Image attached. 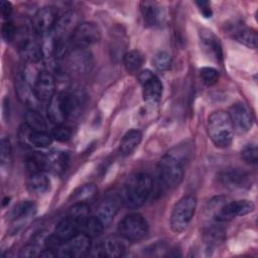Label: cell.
Wrapping results in <instances>:
<instances>
[{"label":"cell","mask_w":258,"mask_h":258,"mask_svg":"<svg viewBox=\"0 0 258 258\" xmlns=\"http://www.w3.org/2000/svg\"><path fill=\"white\" fill-rule=\"evenodd\" d=\"M153 187L149 174L138 172L131 175L125 182L122 190V201L129 209H137L148 200Z\"/></svg>","instance_id":"cell-1"},{"label":"cell","mask_w":258,"mask_h":258,"mask_svg":"<svg viewBox=\"0 0 258 258\" xmlns=\"http://www.w3.org/2000/svg\"><path fill=\"white\" fill-rule=\"evenodd\" d=\"M207 131L210 139L217 147L230 146L234 137V127L229 113L224 110L213 112L208 118Z\"/></svg>","instance_id":"cell-2"},{"label":"cell","mask_w":258,"mask_h":258,"mask_svg":"<svg viewBox=\"0 0 258 258\" xmlns=\"http://www.w3.org/2000/svg\"><path fill=\"white\" fill-rule=\"evenodd\" d=\"M212 207L210 212L217 222H225L233 220L237 217H242L252 213L255 209V205L249 200H237L231 202H225L221 199H217L216 202L211 203Z\"/></svg>","instance_id":"cell-3"},{"label":"cell","mask_w":258,"mask_h":258,"mask_svg":"<svg viewBox=\"0 0 258 258\" xmlns=\"http://www.w3.org/2000/svg\"><path fill=\"white\" fill-rule=\"evenodd\" d=\"M197 205V198L190 195L182 197L174 205L170 215V228L174 233H181L187 228L196 213Z\"/></svg>","instance_id":"cell-4"},{"label":"cell","mask_w":258,"mask_h":258,"mask_svg":"<svg viewBox=\"0 0 258 258\" xmlns=\"http://www.w3.org/2000/svg\"><path fill=\"white\" fill-rule=\"evenodd\" d=\"M118 233L126 241L139 242L148 234V224L142 215L130 213L120 221Z\"/></svg>","instance_id":"cell-5"},{"label":"cell","mask_w":258,"mask_h":258,"mask_svg":"<svg viewBox=\"0 0 258 258\" xmlns=\"http://www.w3.org/2000/svg\"><path fill=\"white\" fill-rule=\"evenodd\" d=\"M157 175L159 181L168 188L176 187L183 178V167L172 155H164L157 164Z\"/></svg>","instance_id":"cell-6"},{"label":"cell","mask_w":258,"mask_h":258,"mask_svg":"<svg viewBox=\"0 0 258 258\" xmlns=\"http://www.w3.org/2000/svg\"><path fill=\"white\" fill-rule=\"evenodd\" d=\"M64 66L72 75L84 76L93 69L94 57L88 49L74 47L64 54Z\"/></svg>","instance_id":"cell-7"},{"label":"cell","mask_w":258,"mask_h":258,"mask_svg":"<svg viewBox=\"0 0 258 258\" xmlns=\"http://www.w3.org/2000/svg\"><path fill=\"white\" fill-rule=\"evenodd\" d=\"M101 29L95 22H82L73 29L70 41L75 48H87L101 39Z\"/></svg>","instance_id":"cell-8"},{"label":"cell","mask_w":258,"mask_h":258,"mask_svg":"<svg viewBox=\"0 0 258 258\" xmlns=\"http://www.w3.org/2000/svg\"><path fill=\"white\" fill-rule=\"evenodd\" d=\"M138 81L142 86L144 102L151 106L157 105L163 93V85L159 78L150 71L145 70L138 74Z\"/></svg>","instance_id":"cell-9"},{"label":"cell","mask_w":258,"mask_h":258,"mask_svg":"<svg viewBox=\"0 0 258 258\" xmlns=\"http://www.w3.org/2000/svg\"><path fill=\"white\" fill-rule=\"evenodd\" d=\"M91 251V238L85 234H78L64 242L58 249V255L68 258L86 256Z\"/></svg>","instance_id":"cell-10"},{"label":"cell","mask_w":258,"mask_h":258,"mask_svg":"<svg viewBox=\"0 0 258 258\" xmlns=\"http://www.w3.org/2000/svg\"><path fill=\"white\" fill-rule=\"evenodd\" d=\"M33 93L39 102H49L55 95V80L51 73L40 71L33 81Z\"/></svg>","instance_id":"cell-11"},{"label":"cell","mask_w":258,"mask_h":258,"mask_svg":"<svg viewBox=\"0 0 258 258\" xmlns=\"http://www.w3.org/2000/svg\"><path fill=\"white\" fill-rule=\"evenodd\" d=\"M228 113L231 118L234 131L243 134L251 129L253 125V115L246 104L242 102L235 103L231 106Z\"/></svg>","instance_id":"cell-12"},{"label":"cell","mask_w":258,"mask_h":258,"mask_svg":"<svg viewBox=\"0 0 258 258\" xmlns=\"http://www.w3.org/2000/svg\"><path fill=\"white\" fill-rule=\"evenodd\" d=\"M57 20L56 9L52 6H44L34 14L32 20L34 31L39 35L45 36L53 30Z\"/></svg>","instance_id":"cell-13"},{"label":"cell","mask_w":258,"mask_h":258,"mask_svg":"<svg viewBox=\"0 0 258 258\" xmlns=\"http://www.w3.org/2000/svg\"><path fill=\"white\" fill-rule=\"evenodd\" d=\"M140 11L144 20V23L147 26L155 27L160 26L164 23L165 20V11L164 9L154 1H141L140 2Z\"/></svg>","instance_id":"cell-14"},{"label":"cell","mask_w":258,"mask_h":258,"mask_svg":"<svg viewBox=\"0 0 258 258\" xmlns=\"http://www.w3.org/2000/svg\"><path fill=\"white\" fill-rule=\"evenodd\" d=\"M90 252L94 257H120L124 252V246L117 238L107 237L94 245Z\"/></svg>","instance_id":"cell-15"},{"label":"cell","mask_w":258,"mask_h":258,"mask_svg":"<svg viewBox=\"0 0 258 258\" xmlns=\"http://www.w3.org/2000/svg\"><path fill=\"white\" fill-rule=\"evenodd\" d=\"M200 39L202 48L205 53L216 61H222L223 59V50L220 39L214 34L210 29L203 28L200 31Z\"/></svg>","instance_id":"cell-16"},{"label":"cell","mask_w":258,"mask_h":258,"mask_svg":"<svg viewBox=\"0 0 258 258\" xmlns=\"http://www.w3.org/2000/svg\"><path fill=\"white\" fill-rule=\"evenodd\" d=\"M221 183L230 189L245 188L250 185V175L241 169H228L220 173Z\"/></svg>","instance_id":"cell-17"},{"label":"cell","mask_w":258,"mask_h":258,"mask_svg":"<svg viewBox=\"0 0 258 258\" xmlns=\"http://www.w3.org/2000/svg\"><path fill=\"white\" fill-rule=\"evenodd\" d=\"M47 116L49 121L55 125L63 124L64 121L69 119L68 110H67L62 92L54 95L51 98V100L48 102Z\"/></svg>","instance_id":"cell-18"},{"label":"cell","mask_w":258,"mask_h":258,"mask_svg":"<svg viewBox=\"0 0 258 258\" xmlns=\"http://www.w3.org/2000/svg\"><path fill=\"white\" fill-rule=\"evenodd\" d=\"M81 228L82 224L80 222L68 216L56 224L53 234L61 242V244H63L68 240L77 236L81 231Z\"/></svg>","instance_id":"cell-19"},{"label":"cell","mask_w":258,"mask_h":258,"mask_svg":"<svg viewBox=\"0 0 258 258\" xmlns=\"http://www.w3.org/2000/svg\"><path fill=\"white\" fill-rule=\"evenodd\" d=\"M69 160L68 153L60 150H53L48 154H45L44 170L53 174H60L66 171L69 165Z\"/></svg>","instance_id":"cell-20"},{"label":"cell","mask_w":258,"mask_h":258,"mask_svg":"<svg viewBox=\"0 0 258 258\" xmlns=\"http://www.w3.org/2000/svg\"><path fill=\"white\" fill-rule=\"evenodd\" d=\"M19 54L25 61L30 63H36L43 56L42 46L33 39L25 38L20 43Z\"/></svg>","instance_id":"cell-21"},{"label":"cell","mask_w":258,"mask_h":258,"mask_svg":"<svg viewBox=\"0 0 258 258\" xmlns=\"http://www.w3.org/2000/svg\"><path fill=\"white\" fill-rule=\"evenodd\" d=\"M26 186L29 192L33 195H43L50 189V180L43 171L29 174Z\"/></svg>","instance_id":"cell-22"},{"label":"cell","mask_w":258,"mask_h":258,"mask_svg":"<svg viewBox=\"0 0 258 258\" xmlns=\"http://www.w3.org/2000/svg\"><path fill=\"white\" fill-rule=\"evenodd\" d=\"M117 212L118 201H116L114 198H108L100 204L96 216L102 221L105 227H108L114 220Z\"/></svg>","instance_id":"cell-23"},{"label":"cell","mask_w":258,"mask_h":258,"mask_svg":"<svg viewBox=\"0 0 258 258\" xmlns=\"http://www.w3.org/2000/svg\"><path fill=\"white\" fill-rule=\"evenodd\" d=\"M142 139L141 131L137 129L129 130L121 139L119 145V152L122 156L130 155L140 144Z\"/></svg>","instance_id":"cell-24"},{"label":"cell","mask_w":258,"mask_h":258,"mask_svg":"<svg viewBox=\"0 0 258 258\" xmlns=\"http://www.w3.org/2000/svg\"><path fill=\"white\" fill-rule=\"evenodd\" d=\"M15 88H16L18 98L23 104L32 107L33 105H35V102L38 101L34 96L32 87L28 84L24 76L19 75L17 77L15 81Z\"/></svg>","instance_id":"cell-25"},{"label":"cell","mask_w":258,"mask_h":258,"mask_svg":"<svg viewBox=\"0 0 258 258\" xmlns=\"http://www.w3.org/2000/svg\"><path fill=\"white\" fill-rule=\"evenodd\" d=\"M36 213V205L31 201H23L16 205L12 211V221L21 224L32 218Z\"/></svg>","instance_id":"cell-26"},{"label":"cell","mask_w":258,"mask_h":258,"mask_svg":"<svg viewBox=\"0 0 258 258\" xmlns=\"http://www.w3.org/2000/svg\"><path fill=\"white\" fill-rule=\"evenodd\" d=\"M144 54L137 49L129 50L123 55V63L125 70L130 73L134 74L139 71L144 62Z\"/></svg>","instance_id":"cell-27"},{"label":"cell","mask_w":258,"mask_h":258,"mask_svg":"<svg viewBox=\"0 0 258 258\" xmlns=\"http://www.w3.org/2000/svg\"><path fill=\"white\" fill-rule=\"evenodd\" d=\"M106 227L97 216H89L82 224L81 231L88 237L96 238L99 237Z\"/></svg>","instance_id":"cell-28"},{"label":"cell","mask_w":258,"mask_h":258,"mask_svg":"<svg viewBox=\"0 0 258 258\" xmlns=\"http://www.w3.org/2000/svg\"><path fill=\"white\" fill-rule=\"evenodd\" d=\"M234 38L250 48L257 47V33L249 28H239L234 32Z\"/></svg>","instance_id":"cell-29"},{"label":"cell","mask_w":258,"mask_h":258,"mask_svg":"<svg viewBox=\"0 0 258 258\" xmlns=\"http://www.w3.org/2000/svg\"><path fill=\"white\" fill-rule=\"evenodd\" d=\"M25 123L32 129L46 131L47 123L43 116L35 109H29L25 114Z\"/></svg>","instance_id":"cell-30"},{"label":"cell","mask_w":258,"mask_h":258,"mask_svg":"<svg viewBox=\"0 0 258 258\" xmlns=\"http://www.w3.org/2000/svg\"><path fill=\"white\" fill-rule=\"evenodd\" d=\"M90 207L85 202H76L69 210V215L71 218L77 220L81 224L89 217Z\"/></svg>","instance_id":"cell-31"},{"label":"cell","mask_w":258,"mask_h":258,"mask_svg":"<svg viewBox=\"0 0 258 258\" xmlns=\"http://www.w3.org/2000/svg\"><path fill=\"white\" fill-rule=\"evenodd\" d=\"M97 192V186L94 183H87L83 184L80 187H78L72 198L75 202H86L88 199H91L94 197Z\"/></svg>","instance_id":"cell-32"},{"label":"cell","mask_w":258,"mask_h":258,"mask_svg":"<svg viewBox=\"0 0 258 258\" xmlns=\"http://www.w3.org/2000/svg\"><path fill=\"white\" fill-rule=\"evenodd\" d=\"M152 62L156 68V70L160 72H164V71H167L171 66V56L167 51L160 50L155 53V55L153 56Z\"/></svg>","instance_id":"cell-33"},{"label":"cell","mask_w":258,"mask_h":258,"mask_svg":"<svg viewBox=\"0 0 258 258\" xmlns=\"http://www.w3.org/2000/svg\"><path fill=\"white\" fill-rule=\"evenodd\" d=\"M225 232L222 228L218 227L217 225H211L209 226L205 231V239L208 243L217 244L224 240Z\"/></svg>","instance_id":"cell-34"},{"label":"cell","mask_w":258,"mask_h":258,"mask_svg":"<svg viewBox=\"0 0 258 258\" xmlns=\"http://www.w3.org/2000/svg\"><path fill=\"white\" fill-rule=\"evenodd\" d=\"M219 72L212 67H204L200 70L202 82L207 86H213L219 81Z\"/></svg>","instance_id":"cell-35"},{"label":"cell","mask_w":258,"mask_h":258,"mask_svg":"<svg viewBox=\"0 0 258 258\" xmlns=\"http://www.w3.org/2000/svg\"><path fill=\"white\" fill-rule=\"evenodd\" d=\"M51 136L59 142H64L72 137V130L64 124H57L52 128Z\"/></svg>","instance_id":"cell-36"},{"label":"cell","mask_w":258,"mask_h":258,"mask_svg":"<svg viewBox=\"0 0 258 258\" xmlns=\"http://www.w3.org/2000/svg\"><path fill=\"white\" fill-rule=\"evenodd\" d=\"M242 159L248 164H256L258 161V149L255 144L246 145L241 151Z\"/></svg>","instance_id":"cell-37"},{"label":"cell","mask_w":258,"mask_h":258,"mask_svg":"<svg viewBox=\"0 0 258 258\" xmlns=\"http://www.w3.org/2000/svg\"><path fill=\"white\" fill-rule=\"evenodd\" d=\"M11 159V143L7 137H2L0 146V162L1 166L8 165Z\"/></svg>","instance_id":"cell-38"},{"label":"cell","mask_w":258,"mask_h":258,"mask_svg":"<svg viewBox=\"0 0 258 258\" xmlns=\"http://www.w3.org/2000/svg\"><path fill=\"white\" fill-rule=\"evenodd\" d=\"M15 34H16V28L13 22L8 20L4 22L2 25V37L4 38V40L7 42L12 41L15 37Z\"/></svg>","instance_id":"cell-39"},{"label":"cell","mask_w":258,"mask_h":258,"mask_svg":"<svg viewBox=\"0 0 258 258\" xmlns=\"http://www.w3.org/2000/svg\"><path fill=\"white\" fill-rule=\"evenodd\" d=\"M196 4L198 5V7H199L201 13H202L205 17H207V18L212 17L213 12H212V9H211V7H210L209 2H207V1H197Z\"/></svg>","instance_id":"cell-40"},{"label":"cell","mask_w":258,"mask_h":258,"mask_svg":"<svg viewBox=\"0 0 258 258\" xmlns=\"http://www.w3.org/2000/svg\"><path fill=\"white\" fill-rule=\"evenodd\" d=\"M0 8H1V15L4 19L8 20V18L11 15L12 12V5L8 1H1L0 2Z\"/></svg>","instance_id":"cell-41"},{"label":"cell","mask_w":258,"mask_h":258,"mask_svg":"<svg viewBox=\"0 0 258 258\" xmlns=\"http://www.w3.org/2000/svg\"><path fill=\"white\" fill-rule=\"evenodd\" d=\"M37 252H38V249L37 247L32 244V245H28L26 246L20 253V256H24V257H32V256H35L37 255Z\"/></svg>","instance_id":"cell-42"}]
</instances>
